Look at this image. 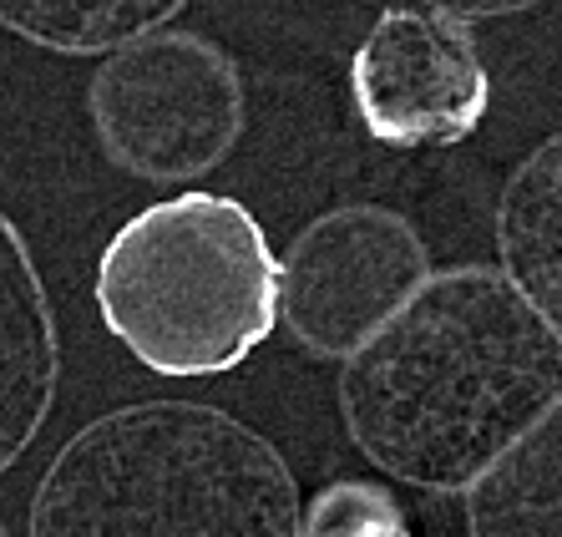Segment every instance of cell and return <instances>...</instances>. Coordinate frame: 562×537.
Instances as JSON below:
<instances>
[{"mask_svg": "<svg viewBox=\"0 0 562 537\" xmlns=\"http://www.w3.org/2000/svg\"><path fill=\"white\" fill-rule=\"evenodd\" d=\"M355 451L426 492H467L562 401V335L497 264H457L340 366Z\"/></svg>", "mask_w": 562, "mask_h": 537, "instance_id": "1", "label": "cell"}, {"mask_svg": "<svg viewBox=\"0 0 562 537\" xmlns=\"http://www.w3.org/2000/svg\"><path fill=\"white\" fill-rule=\"evenodd\" d=\"M304 502L279 446L198 401H137L66 436L26 537H300Z\"/></svg>", "mask_w": 562, "mask_h": 537, "instance_id": "2", "label": "cell"}, {"mask_svg": "<svg viewBox=\"0 0 562 537\" xmlns=\"http://www.w3.org/2000/svg\"><path fill=\"white\" fill-rule=\"evenodd\" d=\"M97 310L153 376H228L284 320V264L249 203L188 188L106 238Z\"/></svg>", "mask_w": 562, "mask_h": 537, "instance_id": "3", "label": "cell"}, {"mask_svg": "<svg viewBox=\"0 0 562 537\" xmlns=\"http://www.w3.org/2000/svg\"><path fill=\"white\" fill-rule=\"evenodd\" d=\"M87 118L117 172L137 183H198L238 147L249 92L213 36L157 31L97 66Z\"/></svg>", "mask_w": 562, "mask_h": 537, "instance_id": "4", "label": "cell"}, {"mask_svg": "<svg viewBox=\"0 0 562 537\" xmlns=\"http://www.w3.org/2000/svg\"><path fill=\"white\" fill-rule=\"evenodd\" d=\"M284 329L319 360H350L431 279L426 238L385 203H350L304 223L284 249Z\"/></svg>", "mask_w": 562, "mask_h": 537, "instance_id": "5", "label": "cell"}, {"mask_svg": "<svg viewBox=\"0 0 562 537\" xmlns=\"http://www.w3.org/2000/svg\"><path fill=\"white\" fill-rule=\"evenodd\" d=\"M350 102L385 147H457L486 122L492 77L446 5H385L350 61Z\"/></svg>", "mask_w": 562, "mask_h": 537, "instance_id": "6", "label": "cell"}, {"mask_svg": "<svg viewBox=\"0 0 562 537\" xmlns=\"http://www.w3.org/2000/svg\"><path fill=\"white\" fill-rule=\"evenodd\" d=\"M61 340L15 219H0V467H15L52 416Z\"/></svg>", "mask_w": 562, "mask_h": 537, "instance_id": "7", "label": "cell"}, {"mask_svg": "<svg viewBox=\"0 0 562 537\" xmlns=\"http://www.w3.org/2000/svg\"><path fill=\"white\" fill-rule=\"evenodd\" d=\"M502 275L562 335V132L542 137L507 172L497 198Z\"/></svg>", "mask_w": 562, "mask_h": 537, "instance_id": "8", "label": "cell"}, {"mask_svg": "<svg viewBox=\"0 0 562 537\" xmlns=\"http://www.w3.org/2000/svg\"><path fill=\"white\" fill-rule=\"evenodd\" d=\"M467 537H562V401L467 486Z\"/></svg>", "mask_w": 562, "mask_h": 537, "instance_id": "9", "label": "cell"}, {"mask_svg": "<svg viewBox=\"0 0 562 537\" xmlns=\"http://www.w3.org/2000/svg\"><path fill=\"white\" fill-rule=\"evenodd\" d=\"M183 0H5L0 26L56 56H117L122 46L168 31Z\"/></svg>", "mask_w": 562, "mask_h": 537, "instance_id": "10", "label": "cell"}, {"mask_svg": "<svg viewBox=\"0 0 562 537\" xmlns=\"http://www.w3.org/2000/svg\"><path fill=\"white\" fill-rule=\"evenodd\" d=\"M300 537H416L391 486L340 477L304 502Z\"/></svg>", "mask_w": 562, "mask_h": 537, "instance_id": "11", "label": "cell"}, {"mask_svg": "<svg viewBox=\"0 0 562 537\" xmlns=\"http://www.w3.org/2000/svg\"><path fill=\"white\" fill-rule=\"evenodd\" d=\"M446 11L457 15L461 26L471 21H492V15H517V11H537L532 0H467V5H446Z\"/></svg>", "mask_w": 562, "mask_h": 537, "instance_id": "12", "label": "cell"}]
</instances>
